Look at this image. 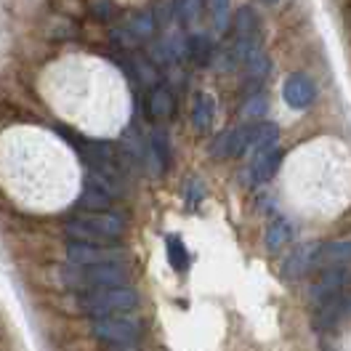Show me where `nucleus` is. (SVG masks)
<instances>
[{"label": "nucleus", "instance_id": "4be33fe9", "mask_svg": "<svg viewBox=\"0 0 351 351\" xmlns=\"http://www.w3.org/2000/svg\"><path fill=\"white\" fill-rule=\"evenodd\" d=\"M165 253H168V263L173 266L178 274H184L189 269V250L181 242V237H176V234L165 237Z\"/></svg>", "mask_w": 351, "mask_h": 351}, {"label": "nucleus", "instance_id": "dca6fc26", "mask_svg": "<svg viewBox=\"0 0 351 351\" xmlns=\"http://www.w3.org/2000/svg\"><path fill=\"white\" fill-rule=\"evenodd\" d=\"M256 32H258V14L253 11V5H240L229 19V35L234 40H245V38H256Z\"/></svg>", "mask_w": 351, "mask_h": 351}, {"label": "nucleus", "instance_id": "2eb2a0df", "mask_svg": "<svg viewBox=\"0 0 351 351\" xmlns=\"http://www.w3.org/2000/svg\"><path fill=\"white\" fill-rule=\"evenodd\" d=\"M290 240H293V223H290L285 216H274V219L266 223L263 247H266L269 253H280Z\"/></svg>", "mask_w": 351, "mask_h": 351}, {"label": "nucleus", "instance_id": "cd10ccee", "mask_svg": "<svg viewBox=\"0 0 351 351\" xmlns=\"http://www.w3.org/2000/svg\"><path fill=\"white\" fill-rule=\"evenodd\" d=\"M205 184L199 181V178H189L186 184H184V202H186V208L189 210H195L202 205V199H205Z\"/></svg>", "mask_w": 351, "mask_h": 351}, {"label": "nucleus", "instance_id": "20e7f679", "mask_svg": "<svg viewBox=\"0 0 351 351\" xmlns=\"http://www.w3.org/2000/svg\"><path fill=\"white\" fill-rule=\"evenodd\" d=\"M90 335L104 341V343H112V346H131V343H138L141 335H144V328L138 319L133 317H101V319H93L90 322Z\"/></svg>", "mask_w": 351, "mask_h": 351}, {"label": "nucleus", "instance_id": "412c9836", "mask_svg": "<svg viewBox=\"0 0 351 351\" xmlns=\"http://www.w3.org/2000/svg\"><path fill=\"white\" fill-rule=\"evenodd\" d=\"M269 66H271V64H269V56H266L261 48H258V51H256V53H253V56L245 62V83H247V86H253V90H256V88L266 80Z\"/></svg>", "mask_w": 351, "mask_h": 351}, {"label": "nucleus", "instance_id": "7ed1b4c3", "mask_svg": "<svg viewBox=\"0 0 351 351\" xmlns=\"http://www.w3.org/2000/svg\"><path fill=\"white\" fill-rule=\"evenodd\" d=\"M59 280L75 293H90V290L128 285L131 274L125 263H104V266H72L69 263L64 269H59Z\"/></svg>", "mask_w": 351, "mask_h": 351}, {"label": "nucleus", "instance_id": "f3484780", "mask_svg": "<svg viewBox=\"0 0 351 351\" xmlns=\"http://www.w3.org/2000/svg\"><path fill=\"white\" fill-rule=\"evenodd\" d=\"M216 120V99L210 93H197L192 104V125L197 133H208Z\"/></svg>", "mask_w": 351, "mask_h": 351}, {"label": "nucleus", "instance_id": "f8f14e48", "mask_svg": "<svg viewBox=\"0 0 351 351\" xmlns=\"http://www.w3.org/2000/svg\"><path fill=\"white\" fill-rule=\"evenodd\" d=\"M314 245H317V242L295 247V250L287 256L285 261H282L280 274H282V280H285V282H295V280L306 277L308 271H314V266H311V253H314Z\"/></svg>", "mask_w": 351, "mask_h": 351}, {"label": "nucleus", "instance_id": "39448f33", "mask_svg": "<svg viewBox=\"0 0 351 351\" xmlns=\"http://www.w3.org/2000/svg\"><path fill=\"white\" fill-rule=\"evenodd\" d=\"M66 261L72 266H104V263H125L128 256L120 245H93V242H66Z\"/></svg>", "mask_w": 351, "mask_h": 351}, {"label": "nucleus", "instance_id": "6e6552de", "mask_svg": "<svg viewBox=\"0 0 351 351\" xmlns=\"http://www.w3.org/2000/svg\"><path fill=\"white\" fill-rule=\"evenodd\" d=\"M282 99H285V104L290 110L304 112L317 101V86H314V80L308 75L295 72V75L287 77L285 86H282Z\"/></svg>", "mask_w": 351, "mask_h": 351}, {"label": "nucleus", "instance_id": "a211bd4d", "mask_svg": "<svg viewBox=\"0 0 351 351\" xmlns=\"http://www.w3.org/2000/svg\"><path fill=\"white\" fill-rule=\"evenodd\" d=\"M123 24L133 32V38L138 43H149L154 35H157V22H154L152 11H133L128 14V19H123Z\"/></svg>", "mask_w": 351, "mask_h": 351}, {"label": "nucleus", "instance_id": "5701e85b", "mask_svg": "<svg viewBox=\"0 0 351 351\" xmlns=\"http://www.w3.org/2000/svg\"><path fill=\"white\" fill-rule=\"evenodd\" d=\"M266 112H269V99H266L263 93H253V96L245 99L242 120H247V123H261Z\"/></svg>", "mask_w": 351, "mask_h": 351}, {"label": "nucleus", "instance_id": "423d86ee", "mask_svg": "<svg viewBox=\"0 0 351 351\" xmlns=\"http://www.w3.org/2000/svg\"><path fill=\"white\" fill-rule=\"evenodd\" d=\"M346 290H351V266H328V269H319L317 280L308 285V298L311 304L319 306Z\"/></svg>", "mask_w": 351, "mask_h": 351}, {"label": "nucleus", "instance_id": "2f4dec72", "mask_svg": "<svg viewBox=\"0 0 351 351\" xmlns=\"http://www.w3.org/2000/svg\"><path fill=\"white\" fill-rule=\"evenodd\" d=\"M258 3H263V5H274V3H280V0H258Z\"/></svg>", "mask_w": 351, "mask_h": 351}, {"label": "nucleus", "instance_id": "b1692460", "mask_svg": "<svg viewBox=\"0 0 351 351\" xmlns=\"http://www.w3.org/2000/svg\"><path fill=\"white\" fill-rule=\"evenodd\" d=\"M88 14L96 22H114L117 19V3L114 0H90L88 3Z\"/></svg>", "mask_w": 351, "mask_h": 351}, {"label": "nucleus", "instance_id": "9d476101", "mask_svg": "<svg viewBox=\"0 0 351 351\" xmlns=\"http://www.w3.org/2000/svg\"><path fill=\"white\" fill-rule=\"evenodd\" d=\"M171 138L165 131H152L149 141H147V154H144V168H149L152 176H162L165 168L171 165Z\"/></svg>", "mask_w": 351, "mask_h": 351}, {"label": "nucleus", "instance_id": "7c9ffc66", "mask_svg": "<svg viewBox=\"0 0 351 351\" xmlns=\"http://www.w3.org/2000/svg\"><path fill=\"white\" fill-rule=\"evenodd\" d=\"M51 35H53V38H62V40H64V38H75V35H77V27L69 24L66 19H62V22H56V27H53Z\"/></svg>", "mask_w": 351, "mask_h": 351}, {"label": "nucleus", "instance_id": "c756f323", "mask_svg": "<svg viewBox=\"0 0 351 351\" xmlns=\"http://www.w3.org/2000/svg\"><path fill=\"white\" fill-rule=\"evenodd\" d=\"M229 141H232V128H226V131H221L213 141H210V157L213 160H223V157H229Z\"/></svg>", "mask_w": 351, "mask_h": 351}, {"label": "nucleus", "instance_id": "c85d7f7f", "mask_svg": "<svg viewBox=\"0 0 351 351\" xmlns=\"http://www.w3.org/2000/svg\"><path fill=\"white\" fill-rule=\"evenodd\" d=\"M210 16H213V27L216 29H229V0H208Z\"/></svg>", "mask_w": 351, "mask_h": 351}, {"label": "nucleus", "instance_id": "6ab92c4d", "mask_svg": "<svg viewBox=\"0 0 351 351\" xmlns=\"http://www.w3.org/2000/svg\"><path fill=\"white\" fill-rule=\"evenodd\" d=\"M77 202H80L83 210H99V213H107V210H112V205H114V199H112L99 184H93L90 178H86Z\"/></svg>", "mask_w": 351, "mask_h": 351}, {"label": "nucleus", "instance_id": "9b49d317", "mask_svg": "<svg viewBox=\"0 0 351 351\" xmlns=\"http://www.w3.org/2000/svg\"><path fill=\"white\" fill-rule=\"evenodd\" d=\"M280 162H282V149L280 147L253 152V160H250V181H253V186H261L266 181H271L274 173L280 171Z\"/></svg>", "mask_w": 351, "mask_h": 351}, {"label": "nucleus", "instance_id": "4468645a", "mask_svg": "<svg viewBox=\"0 0 351 351\" xmlns=\"http://www.w3.org/2000/svg\"><path fill=\"white\" fill-rule=\"evenodd\" d=\"M147 112H149V120L152 123H168L176 112L173 93L165 86H154L149 90V99H147Z\"/></svg>", "mask_w": 351, "mask_h": 351}, {"label": "nucleus", "instance_id": "bb28decb", "mask_svg": "<svg viewBox=\"0 0 351 351\" xmlns=\"http://www.w3.org/2000/svg\"><path fill=\"white\" fill-rule=\"evenodd\" d=\"M149 11H152L157 27H168L176 19V0H154Z\"/></svg>", "mask_w": 351, "mask_h": 351}, {"label": "nucleus", "instance_id": "ddd939ff", "mask_svg": "<svg viewBox=\"0 0 351 351\" xmlns=\"http://www.w3.org/2000/svg\"><path fill=\"white\" fill-rule=\"evenodd\" d=\"M184 56L195 66H210L213 62V40L208 32H189L184 38Z\"/></svg>", "mask_w": 351, "mask_h": 351}, {"label": "nucleus", "instance_id": "1a4fd4ad", "mask_svg": "<svg viewBox=\"0 0 351 351\" xmlns=\"http://www.w3.org/2000/svg\"><path fill=\"white\" fill-rule=\"evenodd\" d=\"M314 269H328V266H351V240H328L317 242L311 253Z\"/></svg>", "mask_w": 351, "mask_h": 351}, {"label": "nucleus", "instance_id": "f03ea898", "mask_svg": "<svg viewBox=\"0 0 351 351\" xmlns=\"http://www.w3.org/2000/svg\"><path fill=\"white\" fill-rule=\"evenodd\" d=\"M64 234L69 240L93 242V245H117L125 234V221L114 213H75L64 221Z\"/></svg>", "mask_w": 351, "mask_h": 351}, {"label": "nucleus", "instance_id": "aec40b11", "mask_svg": "<svg viewBox=\"0 0 351 351\" xmlns=\"http://www.w3.org/2000/svg\"><path fill=\"white\" fill-rule=\"evenodd\" d=\"M250 125V152H263V149H271L277 147L280 141V128L277 123H269V120H261V123H247Z\"/></svg>", "mask_w": 351, "mask_h": 351}, {"label": "nucleus", "instance_id": "0eeeda50", "mask_svg": "<svg viewBox=\"0 0 351 351\" xmlns=\"http://www.w3.org/2000/svg\"><path fill=\"white\" fill-rule=\"evenodd\" d=\"M351 319V290L330 298L325 304H319L314 317H311V328L317 332H332L341 325H346Z\"/></svg>", "mask_w": 351, "mask_h": 351}, {"label": "nucleus", "instance_id": "a878e982", "mask_svg": "<svg viewBox=\"0 0 351 351\" xmlns=\"http://www.w3.org/2000/svg\"><path fill=\"white\" fill-rule=\"evenodd\" d=\"M110 40H112L114 45H117L120 51H125V53H128V51H133V48H138V45H141L138 40H136V38H133L131 29H128V27H125L123 22L114 24V27L110 29Z\"/></svg>", "mask_w": 351, "mask_h": 351}, {"label": "nucleus", "instance_id": "f257e3e1", "mask_svg": "<svg viewBox=\"0 0 351 351\" xmlns=\"http://www.w3.org/2000/svg\"><path fill=\"white\" fill-rule=\"evenodd\" d=\"M77 308L90 317V319H101V317H120V314H131L141 306V295L131 285L120 287H104V290H90V293H77L75 295Z\"/></svg>", "mask_w": 351, "mask_h": 351}, {"label": "nucleus", "instance_id": "393cba45", "mask_svg": "<svg viewBox=\"0 0 351 351\" xmlns=\"http://www.w3.org/2000/svg\"><path fill=\"white\" fill-rule=\"evenodd\" d=\"M205 0H176V19H181L184 24H192L199 19Z\"/></svg>", "mask_w": 351, "mask_h": 351}]
</instances>
